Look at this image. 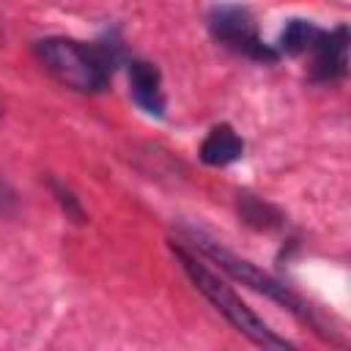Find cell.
Wrapping results in <instances>:
<instances>
[{"mask_svg": "<svg viewBox=\"0 0 351 351\" xmlns=\"http://www.w3.org/2000/svg\"><path fill=\"white\" fill-rule=\"evenodd\" d=\"M241 217L255 228H274L280 222V214L271 206L255 200L252 195H241Z\"/></svg>", "mask_w": 351, "mask_h": 351, "instance_id": "9", "label": "cell"}, {"mask_svg": "<svg viewBox=\"0 0 351 351\" xmlns=\"http://www.w3.org/2000/svg\"><path fill=\"white\" fill-rule=\"evenodd\" d=\"M49 186H52V192L58 195V203L63 206L66 217H69V219H74V222H85V214H82V208H80L77 197H74L69 189H63V186H60L55 178H49Z\"/></svg>", "mask_w": 351, "mask_h": 351, "instance_id": "10", "label": "cell"}, {"mask_svg": "<svg viewBox=\"0 0 351 351\" xmlns=\"http://www.w3.org/2000/svg\"><path fill=\"white\" fill-rule=\"evenodd\" d=\"M129 85L132 99L148 112L162 118L165 115V93H162V74L148 60H132L129 63Z\"/></svg>", "mask_w": 351, "mask_h": 351, "instance_id": "6", "label": "cell"}, {"mask_svg": "<svg viewBox=\"0 0 351 351\" xmlns=\"http://www.w3.org/2000/svg\"><path fill=\"white\" fill-rule=\"evenodd\" d=\"M0 195H3V184H0Z\"/></svg>", "mask_w": 351, "mask_h": 351, "instance_id": "11", "label": "cell"}, {"mask_svg": "<svg viewBox=\"0 0 351 351\" xmlns=\"http://www.w3.org/2000/svg\"><path fill=\"white\" fill-rule=\"evenodd\" d=\"M36 55L63 85L85 93L104 90L112 74L115 55L104 44H82L74 38H41L36 41Z\"/></svg>", "mask_w": 351, "mask_h": 351, "instance_id": "1", "label": "cell"}, {"mask_svg": "<svg viewBox=\"0 0 351 351\" xmlns=\"http://www.w3.org/2000/svg\"><path fill=\"white\" fill-rule=\"evenodd\" d=\"M208 27L219 41H225L228 47H233L236 52H241V55H247L252 60L274 63L280 58L277 49H271L269 44H263L258 38L255 19L241 5H219V8H214L211 16H208Z\"/></svg>", "mask_w": 351, "mask_h": 351, "instance_id": "4", "label": "cell"}, {"mask_svg": "<svg viewBox=\"0 0 351 351\" xmlns=\"http://www.w3.org/2000/svg\"><path fill=\"white\" fill-rule=\"evenodd\" d=\"M173 252H176V258L181 261V266H184V271L189 274V280L195 282V288L244 335V337H250L255 346H263V348H293L285 337H280V335H274L266 324H263V318H258L219 277H214L197 258H192L184 247H176L173 244Z\"/></svg>", "mask_w": 351, "mask_h": 351, "instance_id": "2", "label": "cell"}, {"mask_svg": "<svg viewBox=\"0 0 351 351\" xmlns=\"http://www.w3.org/2000/svg\"><path fill=\"white\" fill-rule=\"evenodd\" d=\"M241 154H244V143L228 123L214 126L200 145V159L211 167H225V165L241 159Z\"/></svg>", "mask_w": 351, "mask_h": 351, "instance_id": "7", "label": "cell"}, {"mask_svg": "<svg viewBox=\"0 0 351 351\" xmlns=\"http://www.w3.org/2000/svg\"><path fill=\"white\" fill-rule=\"evenodd\" d=\"M195 247L203 252V255H208L211 261H217L230 277H236V280H241L244 285H250L252 291H258V293H263V296H269V299H274L277 304H282V307H288L296 318H302V321H307L310 326H315V332L324 337V329H321V321L315 318V313H313V307L302 299V296H296L288 285H282L280 280H274L271 274H266L263 269H258L255 263H250V261H244V258H239V255H233V252H228L225 247H219L217 241H211V239H203V236H197L195 233Z\"/></svg>", "mask_w": 351, "mask_h": 351, "instance_id": "3", "label": "cell"}, {"mask_svg": "<svg viewBox=\"0 0 351 351\" xmlns=\"http://www.w3.org/2000/svg\"><path fill=\"white\" fill-rule=\"evenodd\" d=\"M318 33H321V27H315L313 22H307V19H291L282 27V33H280L277 52L280 55H291V58H296L302 52H310V47L318 38Z\"/></svg>", "mask_w": 351, "mask_h": 351, "instance_id": "8", "label": "cell"}, {"mask_svg": "<svg viewBox=\"0 0 351 351\" xmlns=\"http://www.w3.org/2000/svg\"><path fill=\"white\" fill-rule=\"evenodd\" d=\"M313 52V80L335 82L348 69V27L337 25L335 30H321L310 47Z\"/></svg>", "mask_w": 351, "mask_h": 351, "instance_id": "5", "label": "cell"}]
</instances>
